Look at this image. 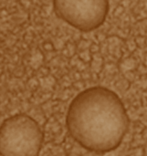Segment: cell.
<instances>
[{
  "label": "cell",
  "mask_w": 147,
  "mask_h": 156,
  "mask_svg": "<svg viewBox=\"0 0 147 156\" xmlns=\"http://www.w3.org/2000/svg\"><path fill=\"white\" fill-rule=\"evenodd\" d=\"M66 126L83 149L96 154L116 150L129 128V117L121 98L112 90L94 86L81 91L70 103Z\"/></svg>",
  "instance_id": "obj_1"
},
{
  "label": "cell",
  "mask_w": 147,
  "mask_h": 156,
  "mask_svg": "<svg viewBox=\"0 0 147 156\" xmlns=\"http://www.w3.org/2000/svg\"><path fill=\"white\" fill-rule=\"evenodd\" d=\"M44 135L29 115L16 113L0 124V156H38Z\"/></svg>",
  "instance_id": "obj_2"
},
{
  "label": "cell",
  "mask_w": 147,
  "mask_h": 156,
  "mask_svg": "<svg viewBox=\"0 0 147 156\" xmlns=\"http://www.w3.org/2000/svg\"><path fill=\"white\" fill-rule=\"evenodd\" d=\"M53 10L58 17L82 31L91 32L102 27L110 11L106 0L54 1Z\"/></svg>",
  "instance_id": "obj_3"
}]
</instances>
